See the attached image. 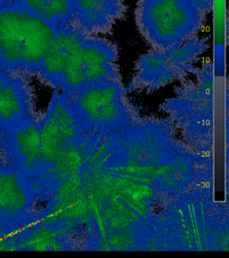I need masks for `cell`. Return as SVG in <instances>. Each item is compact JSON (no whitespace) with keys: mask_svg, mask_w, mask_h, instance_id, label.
Here are the masks:
<instances>
[{"mask_svg":"<svg viewBox=\"0 0 229 258\" xmlns=\"http://www.w3.org/2000/svg\"><path fill=\"white\" fill-rule=\"evenodd\" d=\"M117 56L109 40L70 25L56 31L37 77L57 92L71 94L98 82L121 80Z\"/></svg>","mask_w":229,"mask_h":258,"instance_id":"cell-1","label":"cell"},{"mask_svg":"<svg viewBox=\"0 0 229 258\" xmlns=\"http://www.w3.org/2000/svg\"><path fill=\"white\" fill-rule=\"evenodd\" d=\"M57 31L24 9L0 10V68L13 75L37 76Z\"/></svg>","mask_w":229,"mask_h":258,"instance_id":"cell-2","label":"cell"},{"mask_svg":"<svg viewBox=\"0 0 229 258\" xmlns=\"http://www.w3.org/2000/svg\"><path fill=\"white\" fill-rule=\"evenodd\" d=\"M126 94L118 79L98 82L71 94L64 93L83 128L103 137L123 135L136 125L138 113Z\"/></svg>","mask_w":229,"mask_h":258,"instance_id":"cell-3","label":"cell"},{"mask_svg":"<svg viewBox=\"0 0 229 258\" xmlns=\"http://www.w3.org/2000/svg\"><path fill=\"white\" fill-rule=\"evenodd\" d=\"M206 15L191 0H138L135 22L151 48H179L197 36Z\"/></svg>","mask_w":229,"mask_h":258,"instance_id":"cell-4","label":"cell"},{"mask_svg":"<svg viewBox=\"0 0 229 258\" xmlns=\"http://www.w3.org/2000/svg\"><path fill=\"white\" fill-rule=\"evenodd\" d=\"M197 81H183L176 90L177 97L170 99L161 109L177 118L185 137L193 144L209 149L213 137L214 74L211 62H206L194 74Z\"/></svg>","mask_w":229,"mask_h":258,"instance_id":"cell-5","label":"cell"},{"mask_svg":"<svg viewBox=\"0 0 229 258\" xmlns=\"http://www.w3.org/2000/svg\"><path fill=\"white\" fill-rule=\"evenodd\" d=\"M31 177L0 154V251H16L17 233L40 219Z\"/></svg>","mask_w":229,"mask_h":258,"instance_id":"cell-6","label":"cell"},{"mask_svg":"<svg viewBox=\"0 0 229 258\" xmlns=\"http://www.w3.org/2000/svg\"><path fill=\"white\" fill-rule=\"evenodd\" d=\"M209 48V39L195 36L179 48L168 50L151 48L141 55L135 64V74L126 93H152L176 80H185L189 73L197 72L194 64Z\"/></svg>","mask_w":229,"mask_h":258,"instance_id":"cell-7","label":"cell"},{"mask_svg":"<svg viewBox=\"0 0 229 258\" xmlns=\"http://www.w3.org/2000/svg\"><path fill=\"white\" fill-rule=\"evenodd\" d=\"M41 125L33 115L0 130V154L31 179L40 155Z\"/></svg>","mask_w":229,"mask_h":258,"instance_id":"cell-8","label":"cell"},{"mask_svg":"<svg viewBox=\"0 0 229 258\" xmlns=\"http://www.w3.org/2000/svg\"><path fill=\"white\" fill-rule=\"evenodd\" d=\"M125 13V0H72V25L92 36L108 34Z\"/></svg>","mask_w":229,"mask_h":258,"instance_id":"cell-9","label":"cell"},{"mask_svg":"<svg viewBox=\"0 0 229 258\" xmlns=\"http://www.w3.org/2000/svg\"><path fill=\"white\" fill-rule=\"evenodd\" d=\"M28 77L13 75L0 93V130L36 115Z\"/></svg>","mask_w":229,"mask_h":258,"instance_id":"cell-10","label":"cell"},{"mask_svg":"<svg viewBox=\"0 0 229 258\" xmlns=\"http://www.w3.org/2000/svg\"><path fill=\"white\" fill-rule=\"evenodd\" d=\"M10 4L24 9L56 30L72 25V0H10Z\"/></svg>","mask_w":229,"mask_h":258,"instance_id":"cell-11","label":"cell"},{"mask_svg":"<svg viewBox=\"0 0 229 258\" xmlns=\"http://www.w3.org/2000/svg\"><path fill=\"white\" fill-rule=\"evenodd\" d=\"M191 1L206 16L213 8L214 0H191Z\"/></svg>","mask_w":229,"mask_h":258,"instance_id":"cell-12","label":"cell"},{"mask_svg":"<svg viewBox=\"0 0 229 258\" xmlns=\"http://www.w3.org/2000/svg\"><path fill=\"white\" fill-rule=\"evenodd\" d=\"M13 77V74L8 72L7 70L0 68V93L5 87V85L8 84V81Z\"/></svg>","mask_w":229,"mask_h":258,"instance_id":"cell-13","label":"cell"},{"mask_svg":"<svg viewBox=\"0 0 229 258\" xmlns=\"http://www.w3.org/2000/svg\"><path fill=\"white\" fill-rule=\"evenodd\" d=\"M10 4V0H0V10Z\"/></svg>","mask_w":229,"mask_h":258,"instance_id":"cell-14","label":"cell"}]
</instances>
